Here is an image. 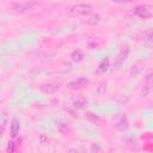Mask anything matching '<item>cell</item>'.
I'll use <instances>...</instances> for the list:
<instances>
[{
    "label": "cell",
    "instance_id": "7a4b0ae2",
    "mask_svg": "<svg viewBox=\"0 0 153 153\" xmlns=\"http://www.w3.org/2000/svg\"><path fill=\"white\" fill-rule=\"evenodd\" d=\"M92 11V5L87 4V2H80V4H75L69 8V14L73 17H78V16H86Z\"/></svg>",
    "mask_w": 153,
    "mask_h": 153
},
{
    "label": "cell",
    "instance_id": "3957f363",
    "mask_svg": "<svg viewBox=\"0 0 153 153\" xmlns=\"http://www.w3.org/2000/svg\"><path fill=\"white\" fill-rule=\"evenodd\" d=\"M11 6L16 12L25 13V12H30L35 10L38 6V4L35 1H14L11 4Z\"/></svg>",
    "mask_w": 153,
    "mask_h": 153
},
{
    "label": "cell",
    "instance_id": "277c9868",
    "mask_svg": "<svg viewBox=\"0 0 153 153\" xmlns=\"http://www.w3.org/2000/svg\"><path fill=\"white\" fill-rule=\"evenodd\" d=\"M88 82H90V80H88L87 78H85V76H79V78H76V79H74V80H72V81H69V82L67 84V87H68L69 90H81V88L86 87V86L88 85Z\"/></svg>",
    "mask_w": 153,
    "mask_h": 153
},
{
    "label": "cell",
    "instance_id": "2e32d148",
    "mask_svg": "<svg viewBox=\"0 0 153 153\" xmlns=\"http://www.w3.org/2000/svg\"><path fill=\"white\" fill-rule=\"evenodd\" d=\"M100 44H102V41L99 39V37H91V38H88V41H87V47H88L90 49L98 48Z\"/></svg>",
    "mask_w": 153,
    "mask_h": 153
},
{
    "label": "cell",
    "instance_id": "7c38bea8",
    "mask_svg": "<svg viewBox=\"0 0 153 153\" xmlns=\"http://www.w3.org/2000/svg\"><path fill=\"white\" fill-rule=\"evenodd\" d=\"M19 130H20V121L14 117V118L11 121V124H10V133H11V136H12V137H17V135L19 134Z\"/></svg>",
    "mask_w": 153,
    "mask_h": 153
},
{
    "label": "cell",
    "instance_id": "44dd1931",
    "mask_svg": "<svg viewBox=\"0 0 153 153\" xmlns=\"http://www.w3.org/2000/svg\"><path fill=\"white\" fill-rule=\"evenodd\" d=\"M90 152H91V153H103V149L99 147V145L92 143V145L90 146Z\"/></svg>",
    "mask_w": 153,
    "mask_h": 153
},
{
    "label": "cell",
    "instance_id": "e0dca14e",
    "mask_svg": "<svg viewBox=\"0 0 153 153\" xmlns=\"http://www.w3.org/2000/svg\"><path fill=\"white\" fill-rule=\"evenodd\" d=\"M71 57H72V60L74 62H79V61H81L84 59V53L80 49H75V50H73Z\"/></svg>",
    "mask_w": 153,
    "mask_h": 153
},
{
    "label": "cell",
    "instance_id": "d6986e66",
    "mask_svg": "<svg viewBox=\"0 0 153 153\" xmlns=\"http://www.w3.org/2000/svg\"><path fill=\"white\" fill-rule=\"evenodd\" d=\"M86 118L90 121V122H92V123H94V124H98L99 123V117L97 116V115H94L93 112H86Z\"/></svg>",
    "mask_w": 153,
    "mask_h": 153
},
{
    "label": "cell",
    "instance_id": "30bf717a",
    "mask_svg": "<svg viewBox=\"0 0 153 153\" xmlns=\"http://www.w3.org/2000/svg\"><path fill=\"white\" fill-rule=\"evenodd\" d=\"M137 38L141 39V41H143V43H146L148 47H151V44H152V29L148 27V29L141 31L139 33Z\"/></svg>",
    "mask_w": 153,
    "mask_h": 153
},
{
    "label": "cell",
    "instance_id": "4fadbf2b",
    "mask_svg": "<svg viewBox=\"0 0 153 153\" xmlns=\"http://www.w3.org/2000/svg\"><path fill=\"white\" fill-rule=\"evenodd\" d=\"M143 68H145V61H136L133 66H131V68H130V75L131 76H136V75H139L142 71H143Z\"/></svg>",
    "mask_w": 153,
    "mask_h": 153
},
{
    "label": "cell",
    "instance_id": "9a60e30c",
    "mask_svg": "<svg viewBox=\"0 0 153 153\" xmlns=\"http://www.w3.org/2000/svg\"><path fill=\"white\" fill-rule=\"evenodd\" d=\"M126 145H127L130 149H134V151H139V149H140L139 142H137V140L134 139V137H128V139H126Z\"/></svg>",
    "mask_w": 153,
    "mask_h": 153
},
{
    "label": "cell",
    "instance_id": "8fae6325",
    "mask_svg": "<svg viewBox=\"0 0 153 153\" xmlns=\"http://www.w3.org/2000/svg\"><path fill=\"white\" fill-rule=\"evenodd\" d=\"M73 108L74 109H78V110H84L86 109V106L88 105V100L84 97H76L73 99V103H72Z\"/></svg>",
    "mask_w": 153,
    "mask_h": 153
},
{
    "label": "cell",
    "instance_id": "5b68a950",
    "mask_svg": "<svg viewBox=\"0 0 153 153\" xmlns=\"http://www.w3.org/2000/svg\"><path fill=\"white\" fill-rule=\"evenodd\" d=\"M153 88V79H152V72L148 71L145 76H143V87H142V93L143 96H149Z\"/></svg>",
    "mask_w": 153,
    "mask_h": 153
},
{
    "label": "cell",
    "instance_id": "52a82bcc",
    "mask_svg": "<svg viewBox=\"0 0 153 153\" xmlns=\"http://www.w3.org/2000/svg\"><path fill=\"white\" fill-rule=\"evenodd\" d=\"M99 22H100V16L97 14V13H92V12L84 16V18H82V23L86 24V25H90V26H94Z\"/></svg>",
    "mask_w": 153,
    "mask_h": 153
},
{
    "label": "cell",
    "instance_id": "9c48e42d",
    "mask_svg": "<svg viewBox=\"0 0 153 153\" xmlns=\"http://www.w3.org/2000/svg\"><path fill=\"white\" fill-rule=\"evenodd\" d=\"M59 88H60L59 84H56V82H48V84H43L39 90L44 94H51V93H55Z\"/></svg>",
    "mask_w": 153,
    "mask_h": 153
},
{
    "label": "cell",
    "instance_id": "6da1fadb",
    "mask_svg": "<svg viewBox=\"0 0 153 153\" xmlns=\"http://www.w3.org/2000/svg\"><path fill=\"white\" fill-rule=\"evenodd\" d=\"M131 13H133L135 17H137V18H140V19H143V20L149 19V18H152V16H153V13H152V6L148 5V4H141V5L135 6V7L131 10Z\"/></svg>",
    "mask_w": 153,
    "mask_h": 153
},
{
    "label": "cell",
    "instance_id": "ba28073f",
    "mask_svg": "<svg viewBox=\"0 0 153 153\" xmlns=\"http://www.w3.org/2000/svg\"><path fill=\"white\" fill-rule=\"evenodd\" d=\"M115 128L118 130V131H126L128 130L129 128V121H128V117L126 115H122L115 123Z\"/></svg>",
    "mask_w": 153,
    "mask_h": 153
},
{
    "label": "cell",
    "instance_id": "ac0fdd59",
    "mask_svg": "<svg viewBox=\"0 0 153 153\" xmlns=\"http://www.w3.org/2000/svg\"><path fill=\"white\" fill-rule=\"evenodd\" d=\"M106 81L105 80H102L100 82H99V85H98V87H97V94L99 96V97H102V96H104L105 94V92H106Z\"/></svg>",
    "mask_w": 153,
    "mask_h": 153
},
{
    "label": "cell",
    "instance_id": "8992f818",
    "mask_svg": "<svg viewBox=\"0 0 153 153\" xmlns=\"http://www.w3.org/2000/svg\"><path fill=\"white\" fill-rule=\"evenodd\" d=\"M128 55H129V48H128V47L121 49V50L118 51V54L115 56V59H114V66H115V67H121L122 63H123V62L126 61V59L128 57Z\"/></svg>",
    "mask_w": 153,
    "mask_h": 153
},
{
    "label": "cell",
    "instance_id": "603a6c76",
    "mask_svg": "<svg viewBox=\"0 0 153 153\" xmlns=\"http://www.w3.org/2000/svg\"><path fill=\"white\" fill-rule=\"evenodd\" d=\"M0 136H2V129L0 128Z\"/></svg>",
    "mask_w": 153,
    "mask_h": 153
},
{
    "label": "cell",
    "instance_id": "7402d4cb",
    "mask_svg": "<svg viewBox=\"0 0 153 153\" xmlns=\"http://www.w3.org/2000/svg\"><path fill=\"white\" fill-rule=\"evenodd\" d=\"M68 153H79V151H78L76 148H73V147H72V148L68 149Z\"/></svg>",
    "mask_w": 153,
    "mask_h": 153
},
{
    "label": "cell",
    "instance_id": "ffe728a7",
    "mask_svg": "<svg viewBox=\"0 0 153 153\" xmlns=\"http://www.w3.org/2000/svg\"><path fill=\"white\" fill-rule=\"evenodd\" d=\"M17 149H18L17 145L13 141H10L6 147V153H17Z\"/></svg>",
    "mask_w": 153,
    "mask_h": 153
},
{
    "label": "cell",
    "instance_id": "5bb4252c",
    "mask_svg": "<svg viewBox=\"0 0 153 153\" xmlns=\"http://www.w3.org/2000/svg\"><path fill=\"white\" fill-rule=\"evenodd\" d=\"M109 67H110V60H109V57H104L99 63H98V67H97V73L98 74H105L106 72H108V69H109Z\"/></svg>",
    "mask_w": 153,
    "mask_h": 153
}]
</instances>
